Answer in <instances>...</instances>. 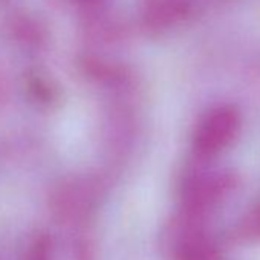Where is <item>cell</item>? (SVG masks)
Instances as JSON below:
<instances>
[{
    "mask_svg": "<svg viewBox=\"0 0 260 260\" xmlns=\"http://www.w3.org/2000/svg\"><path fill=\"white\" fill-rule=\"evenodd\" d=\"M240 113L233 104L211 107L198 122L193 147L198 156L213 158L223 152L237 137L240 128Z\"/></svg>",
    "mask_w": 260,
    "mask_h": 260,
    "instance_id": "1",
    "label": "cell"
},
{
    "mask_svg": "<svg viewBox=\"0 0 260 260\" xmlns=\"http://www.w3.org/2000/svg\"><path fill=\"white\" fill-rule=\"evenodd\" d=\"M237 179L228 172H214L194 178L185 190V204L193 213H204L222 202L234 188Z\"/></svg>",
    "mask_w": 260,
    "mask_h": 260,
    "instance_id": "2",
    "label": "cell"
},
{
    "mask_svg": "<svg viewBox=\"0 0 260 260\" xmlns=\"http://www.w3.org/2000/svg\"><path fill=\"white\" fill-rule=\"evenodd\" d=\"M191 13L190 0H149L144 22L153 29H164L188 19Z\"/></svg>",
    "mask_w": 260,
    "mask_h": 260,
    "instance_id": "3",
    "label": "cell"
},
{
    "mask_svg": "<svg viewBox=\"0 0 260 260\" xmlns=\"http://www.w3.org/2000/svg\"><path fill=\"white\" fill-rule=\"evenodd\" d=\"M178 260H220V252L210 237L194 234L179 246Z\"/></svg>",
    "mask_w": 260,
    "mask_h": 260,
    "instance_id": "4",
    "label": "cell"
},
{
    "mask_svg": "<svg viewBox=\"0 0 260 260\" xmlns=\"http://www.w3.org/2000/svg\"><path fill=\"white\" fill-rule=\"evenodd\" d=\"M237 233L242 239L249 242L260 240V201H257L242 217L237 226Z\"/></svg>",
    "mask_w": 260,
    "mask_h": 260,
    "instance_id": "5",
    "label": "cell"
},
{
    "mask_svg": "<svg viewBox=\"0 0 260 260\" xmlns=\"http://www.w3.org/2000/svg\"><path fill=\"white\" fill-rule=\"evenodd\" d=\"M83 2H90V0H83Z\"/></svg>",
    "mask_w": 260,
    "mask_h": 260,
    "instance_id": "6",
    "label": "cell"
}]
</instances>
